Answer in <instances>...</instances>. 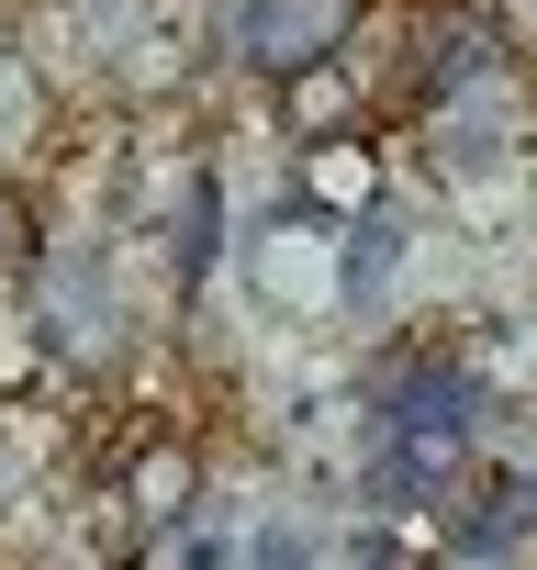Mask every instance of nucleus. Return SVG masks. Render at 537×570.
Listing matches in <instances>:
<instances>
[{
    "instance_id": "1",
    "label": "nucleus",
    "mask_w": 537,
    "mask_h": 570,
    "mask_svg": "<svg viewBox=\"0 0 537 570\" xmlns=\"http://www.w3.org/2000/svg\"><path fill=\"white\" fill-rule=\"evenodd\" d=\"M23 325H35V358H68V370H113L124 336H135V303H124V246L90 235V246H57L23 292Z\"/></svg>"
},
{
    "instance_id": "7",
    "label": "nucleus",
    "mask_w": 537,
    "mask_h": 570,
    "mask_svg": "<svg viewBox=\"0 0 537 570\" xmlns=\"http://www.w3.org/2000/svg\"><path fill=\"white\" fill-rule=\"evenodd\" d=\"M57 257V235H46V213H35V190L23 179H0V292H35V268Z\"/></svg>"
},
{
    "instance_id": "8",
    "label": "nucleus",
    "mask_w": 537,
    "mask_h": 570,
    "mask_svg": "<svg viewBox=\"0 0 537 570\" xmlns=\"http://www.w3.org/2000/svg\"><path fill=\"white\" fill-rule=\"evenodd\" d=\"M191 492H202V470H191V448H146V470H135V525H191Z\"/></svg>"
},
{
    "instance_id": "3",
    "label": "nucleus",
    "mask_w": 537,
    "mask_h": 570,
    "mask_svg": "<svg viewBox=\"0 0 537 570\" xmlns=\"http://www.w3.org/2000/svg\"><path fill=\"white\" fill-rule=\"evenodd\" d=\"M235 257H246V292H257L268 314H292V325L348 314V224H336V213L246 224V235H235Z\"/></svg>"
},
{
    "instance_id": "9",
    "label": "nucleus",
    "mask_w": 537,
    "mask_h": 570,
    "mask_svg": "<svg viewBox=\"0 0 537 570\" xmlns=\"http://www.w3.org/2000/svg\"><path fill=\"white\" fill-rule=\"evenodd\" d=\"M448 570H515V559H459V548H448Z\"/></svg>"
},
{
    "instance_id": "6",
    "label": "nucleus",
    "mask_w": 537,
    "mask_h": 570,
    "mask_svg": "<svg viewBox=\"0 0 537 570\" xmlns=\"http://www.w3.org/2000/svg\"><path fill=\"white\" fill-rule=\"evenodd\" d=\"M57 124V90H46V68H35V46L0 23V157H23L35 135Z\"/></svg>"
},
{
    "instance_id": "5",
    "label": "nucleus",
    "mask_w": 537,
    "mask_h": 570,
    "mask_svg": "<svg viewBox=\"0 0 537 570\" xmlns=\"http://www.w3.org/2000/svg\"><path fill=\"white\" fill-rule=\"evenodd\" d=\"M403 257H414V224H403V213H359V224H348V314H381V303H392Z\"/></svg>"
},
{
    "instance_id": "4",
    "label": "nucleus",
    "mask_w": 537,
    "mask_h": 570,
    "mask_svg": "<svg viewBox=\"0 0 537 570\" xmlns=\"http://www.w3.org/2000/svg\"><path fill=\"white\" fill-rule=\"evenodd\" d=\"M303 168V190H314V213H336V224H359V213H381V146L370 135H348V146H314V157H292Z\"/></svg>"
},
{
    "instance_id": "2",
    "label": "nucleus",
    "mask_w": 537,
    "mask_h": 570,
    "mask_svg": "<svg viewBox=\"0 0 537 570\" xmlns=\"http://www.w3.org/2000/svg\"><path fill=\"white\" fill-rule=\"evenodd\" d=\"M381 0H224V68L257 90H292L314 68H348Z\"/></svg>"
}]
</instances>
